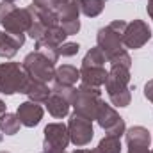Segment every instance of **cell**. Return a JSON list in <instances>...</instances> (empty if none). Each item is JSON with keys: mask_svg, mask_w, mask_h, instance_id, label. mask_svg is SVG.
<instances>
[{"mask_svg": "<svg viewBox=\"0 0 153 153\" xmlns=\"http://www.w3.org/2000/svg\"><path fill=\"white\" fill-rule=\"evenodd\" d=\"M53 80L59 85H75L76 80H80V70H76L75 66L64 64V66H61V68L55 70Z\"/></svg>", "mask_w": 153, "mask_h": 153, "instance_id": "obj_17", "label": "cell"}, {"mask_svg": "<svg viewBox=\"0 0 153 153\" xmlns=\"http://www.w3.org/2000/svg\"><path fill=\"white\" fill-rule=\"evenodd\" d=\"M59 153H66V152H59Z\"/></svg>", "mask_w": 153, "mask_h": 153, "instance_id": "obj_27", "label": "cell"}, {"mask_svg": "<svg viewBox=\"0 0 153 153\" xmlns=\"http://www.w3.org/2000/svg\"><path fill=\"white\" fill-rule=\"evenodd\" d=\"M150 39H152V30H150L146 22L134 20V22L126 23V30H125V36H123V45L126 48L137 50V48L144 46Z\"/></svg>", "mask_w": 153, "mask_h": 153, "instance_id": "obj_11", "label": "cell"}, {"mask_svg": "<svg viewBox=\"0 0 153 153\" xmlns=\"http://www.w3.org/2000/svg\"><path fill=\"white\" fill-rule=\"evenodd\" d=\"M105 4H107V0H78L80 11L87 18H96L98 14H102Z\"/></svg>", "mask_w": 153, "mask_h": 153, "instance_id": "obj_18", "label": "cell"}, {"mask_svg": "<svg viewBox=\"0 0 153 153\" xmlns=\"http://www.w3.org/2000/svg\"><path fill=\"white\" fill-rule=\"evenodd\" d=\"M20 125H22V123H20V119H18L16 114L5 112V114L0 117V130H2L5 135H14V134H18Z\"/></svg>", "mask_w": 153, "mask_h": 153, "instance_id": "obj_20", "label": "cell"}, {"mask_svg": "<svg viewBox=\"0 0 153 153\" xmlns=\"http://www.w3.org/2000/svg\"><path fill=\"white\" fill-rule=\"evenodd\" d=\"M29 78H30V76H29ZM50 93H52V89H48V85H46L45 82H39V80L30 78L29 84H27V87H25V93H23V94H27L30 102L41 103V102H46V100H48Z\"/></svg>", "mask_w": 153, "mask_h": 153, "instance_id": "obj_16", "label": "cell"}, {"mask_svg": "<svg viewBox=\"0 0 153 153\" xmlns=\"http://www.w3.org/2000/svg\"><path fill=\"white\" fill-rule=\"evenodd\" d=\"M4 2H11V4H13V2H16V0H4Z\"/></svg>", "mask_w": 153, "mask_h": 153, "instance_id": "obj_25", "label": "cell"}, {"mask_svg": "<svg viewBox=\"0 0 153 153\" xmlns=\"http://www.w3.org/2000/svg\"><path fill=\"white\" fill-rule=\"evenodd\" d=\"M78 48H80L78 43H62V45L59 46L57 53H59V57H61V55H62V57H71V55H76V53H78Z\"/></svg>", "mask_w": 153, "mask_h": 153, "instance_id": "obj_21", "label": "cell"}, {"mask_svg": "<svg viewBox=\"0 0 153 153\" xmlns=\"http://www.w3.org/2000/svg\"><path fill=\"white\" fill-rule=\"evenodd\" d=\"M70 132L68 126L62 123H50L45 126V143L43 153H59L64 152L70 144Z\"/></svg>", "mask_w": 153, "mask_h": 153, "instance_id": "obj_9", "label": "cell"}, {"mask_svg": "<svg viewBox=\"0 0 153 153\" xmlns=\"http://www.w3.org/2000/svg\"><path fill=\"white\" fill-rule=\"evenodd\" d=\"M96 121H98V125H100L109 135H117V137H121V135L126 132V128H125V119L117 114L111 105H107L105 102H103V105H102L100 111H98Z\"/></svg>", "mask_w": 153, "mask_h": 153, "instance_id": "obj_12", "label": "cell"}, {"mask_svg": "<svg viewBox=\"0 0 153 153\" xmlns=\"http://www.w3.org/2000/svg\"><path fill=\"white\" fill-rule=\"evenodd\" d=\"M146 9H148V14L152 16V20H153V0H148V7Z\"/></svg>", "mask_w": 153, "mask_h": 153, "instance_id": "obj_23", "label": "cell"}, {"mask_svg": "<svg viewBox=\"0 0 153 153\" xmlns=\"http://www.w3.org/2000/svg\"><path fill=\"white\" fill-rule=\"evenodd\" d=\"M126 30V22L123 20H116L112 23H109L107 27H102L98 30L96 43L102 48V52L105 53L107 61L112 66H123L128 68L132 66V59L128 55V52L123 48V36Z\"/></svg>", "mask_w": 153, "mask_h": 153, "instance_id": "obj_1", "label": "cell"}, {"mask_svg": "<svg viewBox=\"0 0 153 153\" xmlns=\"http://www.w3.org/2000/svg\"><path fill=\"white\" fill-rule=\"evenodd\" d=\"M144 96L153 103V80H150V82L144 85Z\"/></svg>", "mask_w": 153, "mask_h": 153, "instance_id": "obj_22", "label": "cell"}, {"mask_svg": "<svg viewBox=\"0 0 153 153\" xmlns=\"http://www.w3.org/2000/svg\"><path fill=\"white\" fill-rule=\"evenodd\" d=\"M25 43V36H14L9 32H2L0 30V57L11 59L16 55L18 48Z\"/></svg>", "mask_w": 153, "mask_h": 153, "instance_id": "obj_15", "label": "cell"}, {"mask_svg": "<svg viewBox=\"0 0 153 153\" xmlns=\"http://www.w3.org/2000/svg\"><path fill=\"white\" fill-rule=\"evenodd\" d=\"M75 89L76 87H73V85H59V84H55L52 87V93H50V96H48V100L45 103H46L48 112L53 117L68 116L70 107H71V98L75 94Z\"/></svg>", "mask_w": 153, "mask_h": 153, "instance_id": "obj_8", "label": "cell"}, {"mask_svg": "<svg viewBox=\"0 0 153 153\" xmlns=\"http://www.w3.org/2000/svg\"><path fill=\"white\" fill-rule=\"evenodd\" d=\"M4 114H5V103H4V102L0 100V117H2Z\"/></svg>", "mask_w": 153, "mask_h": 153, "instance_id": "obj_24", "label": "cell"}, {"mask_svg": "<svg viewBox=\"0 0 153 153\" xmlns=\"http://www.w3.org/2000/svg\"><path fill=\"white\" fill-rule=\"evenodd\" d=\"M128 153H150L152 135L144 126H132L125 132Z\"/></svg>", "mask_w": 153, "mask_h": 153, "instance_id": "obj_13", "label": "cell"}, {"mask_svg": "<svg viewBox=\"0 0 153 153\" xmlns=\"http://www.w3.org/2000/svg\"><path fill=\"white\" fill-rule=\"evenodd\" d=\"M128 84H130V70L123 66H112L105 80V89L116 107H126L130 103L132 93Z\"/></svg>", "mask_w": 153, "mask_h": 153, "instance_id": "obj_4", "label": "cell"}, {"mask_svg": "<svg viewBox=\"0 0 153 153\" xmlns=\"http://www.w3.org/2000/svg\"><path fill=\"white\" fill-rule=\"evenodd\" d=\"M22 68H23V71L30 78L39 80V82H45V84L50 82V80H53V76H55V62H52L45 53H41L38 50L32 52V53H29L23 59Z\"/></svg>", "mask_w": 153, "mask_h": 153, "instance_id": "obj_7", "label": "cell"}, {"mask_svg": "<svg viewBox=\"0 0 153 153\" xmlns=\"http://www.w3.org/2000/svg\"><path fill=\"white\" fill-rule=\"evenodd\" d=\"M68 132H70V141L75 146L82 148V146L89 144L91 139H93V135H94V132H93V121L75 112L70 117Z\"/></svg>", "mask_w": 153, "mask_h": 153, "instance_id": "obj_10", "label": "cell"}, {"mask_svg": "<svg viewBox=\"0 0 153 153\" xmlns=\"http://www.w3.org/2000/svg\"><path fill=\"white\" fill-rule=\"evenodd\" d=\"M34 22V16L29 7L18 9L11 2H0V25L5 32L14 36H25V32L30 29Z\"/></svg>", "mask_w": 153, "mask_h": 153, "instance_id": "obj_3", "label": "cell"}, {"mask_svg": "<svg viewBox=\"0 0 153 153\" xmlns=\"http://www.w3.org/2000/svg\"><path fill=\"white\" fill-rule=\"evenodd\" d=\"M71 105L75 107V112L87 119H96L100 107L103 105L102 93L98 87H91L82 84L78 89H75V94L71 98Z\"/></svg>", "mask_w": 153, "mask_h": 153, "instance_id": "obj_5", "label": "cell"}, {"mask_svg": "<svg viewBox=\"0 0 153 153\" xmlns=\"http://www.w3.org/2000/svg\"><path fill=\"white\" fill-rule=\"evenodd\" d=\"M0 153H9V152H0Z\"/></svg>", "mask_w": 153, "mask_h": 153, "instance_id": "obj_26", "label": "cell"}, {"mask_svg": "<svg viewBox=\"0 0 153 153\" xmlns=\"http://www.w3.org/2000/svg\"><path fill=\"white\" fill-rule=\"evenodd\" d=\"M150 153H153V152H150Z\"/></svg>", "mask_w": 153, "mask_h": 153, "instance_id": "obj_28", "label": "cell"}, {"mask_svg": "<svg viewBox=\"0 0 153 153\" xmlns=\"http://www.w3.org/2000/svg\"><path fill=\"white\" fill-rule=\"evenodd\" d=\"M94 153H121V137L117 135H105L98 148H94Z\"/></svg>", "mask_w": 153, "mask_h": 153, "instance_id": "obj_19", "label": "cell"}, {"mask_svg": "<svg viewBox=\"0 0 153 153\" xmlns=\"http://www.w3.org/2000/svg\"><path fill=\"white\" fill-rule=\"evenodd\" d=\"M43 107L36 103V102H23V103H20L18 105V111H16V116H18V119H20V123L23 125V126H29V128H32V126H36L39 121L43 119Z\"/></svg>", "mask_w": 153, "mask_h": 153, "instance_id": "obj_14", "label": "cell"}, {"mask_svg": "<svg viewBox=\"0 0 153 153\" xmlns=\"http://www.w3.org/2000/svg\"><path fill=\"white\" fill-rule=\"evenodd\" d=\"M29 80H30L29 75L23 71V68L18 62H2L0 64V93H4V94L25 93Z\"/></svg>", "mask_w": 153, "mask_h": 153, "instance_id": "obj_6", "label": "cell"}, {"mask_svg": "<svg viewBox=\"0 0 153 153\" xmlns=\"http://www.w3.org/2000/svg\"><path fill=\"white\" fill-rule=\"evenodd\" d=\"M105 62H107V57L105 53L102 52L100 46H94L91 48L84 61H82V66H80V80L82 84L85 85H91V87H100L105 84L109 71L105 70Z\"/></svg>", "mask_w": 153, "mask_h": 153, "instance_id": "obj_2", "label": "cell"}]
</instances>
